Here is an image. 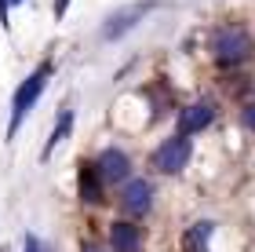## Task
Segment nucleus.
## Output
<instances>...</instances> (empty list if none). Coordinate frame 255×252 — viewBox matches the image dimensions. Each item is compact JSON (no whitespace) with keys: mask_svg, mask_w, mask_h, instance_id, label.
<instances>
[{"mask_svg":"<svg viewBox=\"0 0 255 252\" xmlns=\"http://www.w3.org/2000/svg\"><path fill=\"white\" fill-rule=\"evenodd\" d=\"M48 81H51V62H44V66H37L26 81H22L18 88H15V95H11V121H7V139H15V132L22 128V121H26V113L37 106V99L44 95V88H48Z\"/></svg>","mask_w":255,"mask_h":252,"instance_id":"f257e3e1","label":"nucleus"},{"mask_svg":"<svg viewBox=\"0 0 255 252\" xmlns=\"http://www.w3.org/2000/svg\"><path fill=\"white\" fill-rule=\"evenodd\" d=\"M190 154H193V143H190V135H171V139H164L153 150V168L157 172H164V176H179L182 168L190 165Z\"/></svg>","mask_w":255,"mask_h":252,"instance_id":"f03ea898","label":"nucleus"},{"mask_svg":"<svg viewBox=\"0 0 255 252\" xmlns=\"http://www.w3.org/2000/svg\"><path fill=\"white\" fill-rule=\"evenodd\" d=\"M212 51H215V59L223 62V66L245 62L248 55H252V37H248L245 29H223V33H215Z\"/></svg>","mask_w":255,"mask_h":252,"instance_id":"7ed1b4c3","label":"nucleus"},{"mask_svg":"<svg viewBox=\"0 0 255 252\" xmlns=\"http://www.w3.org/2000/svg\"><path fill=\"white\" fill-rule=\"evenodd\" d=\"M157 4L153 0H142V4H131V7H121V11H113V15L106 18V26H102V40H121L128 29H135L138 26V18L149 15Z\"/></svg>","mask_w":255,"mask_h":252,"instance_id":"20e7f679","label":"nucleus"},{"mask_svg":"<svg viewBox=\"0 0 255 252\" xmlns=\"http://www.w3.org/2000/svg\"><path fill=\"white\" fill-rule=\"evenodd\" d=\"M121 205H124V212L131 216H146L149 212V205H153V187H149L146 179H131V183H124V190H121Z\"/></svg>","mask_w":255,"mask_h":252,"instance_id":"39448f33","label":"nucleus"},{"mask_svg":"<svg viewBox=\"0 0 255 252\" xmlns=\"http://www.w3.org/2000/svg\"><path fill=\"white\" fill-rule=\"evenodd\" d=\"M99 172H102V179L106 183H128V172H131V161H128V154L117 150V146H110V150H102L99 157Z\"/></svg>","mask_w":255,"mask_h":252,"instance_id":"423d86ee","label":"nucleus"},{"mask_svg":"<svg viewBox=\"0 0 255 252\" xmlns=\"http://www.w3.org/2000/svg\"><path fill=\"white\" fill-rule=\"evenodd\" d=\"M110 249L113 252H142V231L128 220L113 223L110 227Z\"/></svg>","mask_w":255,"mask_h":252,"instance_id":"0eeeda50","label":"nucleus"},{"mask_svg":"<svg viewBox=\"0 0 255 252\" xmlns=\"http://www.w3.org/2000/svg\"><path fill=\"white\" fill-rule=\"evenodd\" d=\"M212 117H215L212 102H193V106H186V110L179 113V128H182V135H193V132L208 128V124H212Z\"/></svg>","mask_w":255,"mask_h":252,"instance_id":"6e6552de","label":"nucleus"},{"mask_svg":"<svg viewBox=\"0 0 255 252\" xmlns=\"http://www.w3.org/2000/svg\"><path fill=\"white\" fill-rule=\"evenodd\" d=\"M77 183H80V198H84L88 205H99L102 201V172H99V165H80V176H77Z\"/></svg>","mask_w":255,"mask_h":252,"instance_id":"1a4fd4ad","label":"nucleus"},{"mask_svg":"<svg viewBox=\"0 0 255 252\" xmlns=\"http://www.w3.org/2000/svg\"><path fill=\"white\" fill-rule=\"evenodd\" d=\"M212 231H215V223L212 220H201V223H193L186 234H182V249L186 252H208V242H212Z\"/></svg>","mask_w":255,"mask_h":252,"instance_id":"9d476101","label":"nucleus"},{"mask_svg":"<svg viewBox=\"0 0 255 252\" xmlns=\"http://www.w3.org/2000/svg\"><path fill=\"white\" fill-rule=\"evenodd\" d=\"M69 132H73V110H62V113H59V124H55V132H51V139H48V146L40 150V161H48V157L55 154V146L66 143Z\"/></svg>","mask_w":255,"mask_h":252,"instance_id":"9b49d317","label":"nucleus"},{"mask_svg":"<svg viewBox=\"0 0 255 252\" xmlns=\"http://www.w3.org/2000/svg\"><path fill=\"white\" fill-rule=\"evenodd\" d=\"M26 252H48V249H44V245H40L33 234H26Z\"/></svg>","mask_w":255,"mask_h":252,"instance_id":"f8f14e48","label":"nucleus"},{"mask_svg":"<svg viewBox=\"0 0 255 252\" xmlns=\"http://www.w3.org/2000/svg\"><path fill=\"white\" fill-rule=\"evenodd\" d=\"M245 124L255 132V102H248V106H245Z\"/></svg>","mask_w":255,"mask_h":252,"instance_id":"ddd939ff","label":"nucleus"},{"mask_svg":"<svg viewBox=\"0 0 255 252\" xmlns=\"http://www.w3.org/2000/svg\"><path fill=\"white\" fill-rule=\"evenodd\" d=\"M7 7H11V4H7V0H0V26H4V29L11 26V22H7Z\"/></svg>","mask_w":255,"mask_h":252,"instance_id":"4468645a","label":"nucleus"},{"mask_svg":"<svg viewBox=\"0 0 255 252\" xmlns=\"http://www.w3.org/2000/svg\"><path fill=\"white\" fill-rule=\"evenodd\" d=\"M66 7H69V0H55V18H62Z\"/></svg>","mask_w":255,"mask_h":252,"instance_id":"2eb2a0df","label":"nucleus"},{"mask_svg":"<svg viewBox=\"0 0 255 252\" xmlns=\"http://www.w3.org/2000/svg\"><path fill=\"white\" fill-rule=\"evenodd\" d=\"M84 252H102V249H95V245H84Z\"/></svg>","mask_w":255,"mask_h":252,"instance_id":"dca6fc26","label":"nucleus"},{"mask_svg":"<svg viewBox=\"0 0 255 252\" xmlns=\"http://www.w3.org/2000/svg\"><path fill=\"white\" fill-rule=\"evenodd\" d=\"M7 4H15V7H18V4H22V0H7Z\"/></svg>","mask_w":255,"mask_h":252,"instance_id":"f3484780","label":"nucleus"}]
</instances>
